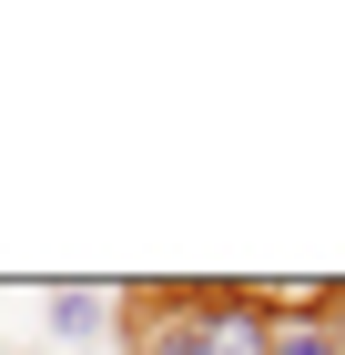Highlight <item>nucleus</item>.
I'll list each match as a JSON object with an SVG mask.
<instances>
[{
  "label": "nucleus",
  "mask_w": 345,
  "mask_h": 355,
  "mask_svg": "<svg viewBox=\"0 0 345 355\" xmlns=\"http://www.w3.org/2000/svg\"><path fill=\"white\" fill-rule=\"evenodd\" d=\"M112 295H122V284H51V295H41L51 345H102L112 335Z\"/></svg>",
  "instance_id": "2"
},
{
  "label": "nucleus",
  "mask_w": 345,
  "mask_h": 355,
  "mask_svg": "<svg viewBox=\"0 0 345 355\" xmlns=\"http://www.w3.org/2000/svg\"><path fill=\"white\" fill-rule=\"evenodd\" d=\"M335 325H345V295H335Z\"/></svg>",
  "instance_id": "4"
},
{
  "label": "nucleus",
  "mask_w": 345,
  "mask_h": 355,
  "mask_svg": "<svg viewBox=\"0 0 345 355\" xmlns=\"http://www.w3.org/2000/svg\"><path fill=\"white\" fill-rule=\"evenodd\" d=\"M112 345L122 355H264V304H254V284H224V274L122 284Z\"/></svg>",
  "instance_id": "1"
},
{
  "label": "nucleus",
  "mask_w": 345,
  "mask_h": 355,
  "mask_svg": "<svg viewBox=\"0 0 345 355\" xmlns=\"http://www.w3.org/2000/svg\"><path fill=\"white\" fill-rule=\"evenodd\" d=\"M264 355H345L335 315H264Z\"/></svg>",
  "instance_id": "3"
}]
</instances>
